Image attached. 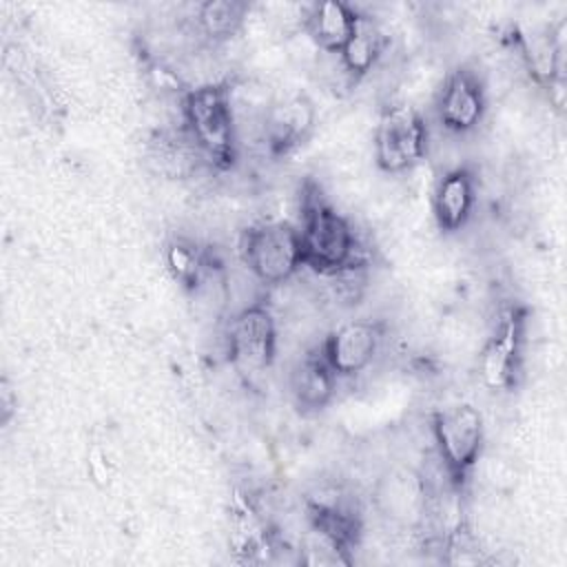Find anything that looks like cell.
<instances>
[{
    "label": "cell",
    "instance_id": "5b68a950",
    "mask_svg": "<svg viewBox=\"0 0 567 567\" xmlns=\"http://www.w3.org/2000/svg\"><path fill=\"white\" fill-rule=\"evenodd\" d=\"M239 257L259 284H286L303 268L297 226L288 221H257L248 226L239 239Z\"/></svg>",
    "mask_w": 567,
    "mask_h": 567
},
{
    "label": "cell",
    "instance_id": "277c9868",
    "mask_svg": "<svg viewBox=\"0 0 567 567\" xmlns=\"http://www.w3.org/2000/svg\"><path fill=\"white\" fill-rule=\"evenodd\" d=\"M430 430L447 485L454 494H463L483 454V414L470 403L447 405L432 414Z\"/></svg>",
    "mask_w": 567,
    "mask_h": 567
},
{
    "label": "cell",
    "instance_id": "9a60e30c",
    "mask_svg": "<svg viewBox=\"0 0 567 567\" xmlns=\"http://www.w3.org/2000/svg\"><path fill=\"white\" fill-rule=\"evenodd\" d=\"M363 13L343 0H323L306 9L303 31L326 53H337L354 35Z\"/></svg>",
    "mask_w": 567,
    "mask_h": 567
},
{
    "label": "cell",
    "instance_id": "7c38bea8",
    "mask_svg": "<svg viewBox=\"0 0 567 567\" xmlns=\"http://www.w3.org/2000/svg\"><path fill=\"white\" fill-rule=\"evenodd\" d=\"M315 124L317 109L306 95H290L270 104L261 122V137L268 155H290L310 140Z\"/></svg>",
    "mask_w": 567,
    "mask_h": 567
},
{
    "label": "cell",
    "instance_id": "9c48e42d",
    "mask_svg": "<svg viewBox=\"0 0 567 567\" xmlns=\"http://www.w3.org/2000/svg\"><path fill=\"white\" fill-rule=\"evenodd\" d=\"M383 337V321L352 319L332 328L317 348L339 379H352L372 365L381 350Z\"/></svg>",
    "mask_w": 567,
    "mask_h": 567
},
{
    "label": "cell",
    "instance_id": "52a82bcc",
    "mask_svg": "<svg viewBox=\"0 0 567 567\" xmlns=\"http://www.w3.org/2000/svg\"><path fill=\"white\" fill-rule=\"evenodd\" d=\"M226 357L244 377H257L272 368L277 359V321L268 303H248L230 317Z\"/></svg>",
    "mask_w": 567,
    "mask_h": 567
},
{
    "label": "cell",
    "instance_id": "3957f363",
    "mask_svg": "<svg viewBox=\"0 0 567 567\" xmlns=\"http://www.w3.org/2000/svg\"><path fill=\"white\" fill-rule=\"evenodd\" d=\"M308 534L299 549L306 565H350L361 538V516L339 489H319L306 498Z\"/></svg>",
    "mask_w": 567,
    "mask_h": 567
},
{
    "label": "cell",
    "instance_id": "5bb4252c",
    "mask_svg": "<svg viewBox=\"0 0 567 567\" xmlns=\"http://www.w3.org/2000/svg\"><path fill=\"white\" fill-rule=\"evenodd\" d=\"M337 383L339 377L332 372L319 348H312L295 361L288 385L295 405L306 414H315L330 405L337 392Z\"/></svg>",
    "mask_w": 567,
    "mask_h": 567
},
{
    "label": "cell",
    "instance_id": "e0dca14e",
    "mask_svg": "<svg viewBox=\"0 0 567 567\" xmlns=\"http://www.w3.org/2000/svg\"><path fill=\"white\" fill-rule=\"evenodd\" d=\"M385 44H388L385 35L372 24L370 18L363 16L354 35L339 51V64H341L343 73L352 82H359L361 78H365L379 64V60L385 51Z\"/></svg>",
    "mask_w": 567,
    "mask_h": 567
},
{
    "label": "cell",
    "instance_id": "2e32d148",
    "mask_svg": "<svg viewBox=\"0 0 567 567\" xmlns=\"http://www.w3.org/2000/svg\"><path fill=\"white\" fill-rule=\"evenodd\" d=\"M164 266L186 292H197L213 270V255L193 237L173 235L164 244Z\"/></svg>",
    "mask_w": 567,
    "mask_h": 567
},
{
    "label": "cell",
    "instance_id": "8992f818",
    "mask_svg": "<svg viewBox=\"0 0 567 567\" xmlns=\"http://www.w3.org/2000/svg\"><path fill=\"white\" fill-rule=\"evenodd\" d=\"M430 131L423 113L410 104H390L374 128V162L383 173H405L427 155Z\"/></svg>",
    "mask_w": 567,
    "mask_h": 567
},
{
    "label": "cell",
    "instance_id": "4fadbf2b",
    "mask_svg": "<svg viewBox=\"0 0 567 567\" xmlns=\"http://www.w3.org/2000/svg\"><path fill=\"white\" fill-rule=\"evenodd\" d=\"M476 206V177L470 166L447 168L432 193V215L443 233H458L472 219Z\"/></svg>",
    "mask_w": 567,
    "mask_h": 567
},
{
    "label": "cell",
    "instance_id": "7a4b0ae2",
    "mask_svg": "<svg viewBox=\"0 0 567 567\" xmlns=\"http://www.w3.org/2000/svg\"><path fill=\"white\" fill-rule=\"evenodd\" d=\"M182 131L199 157L217 171H230L239 159L237 122L228 82L190 86L179 97Z\"/></svg>",
    "mask_w": 567,
    "mask_h": 567
},
{
    "label": "cell",
    "instance_id": "6da1fadb",
    "mask_svg": "<svg viewBox=\"0 0 567 567\" xmlns=\"http://www.w3.org/2000/svg\"><path fill=\"white\" fill-rule=\"evenodd\" d=\"M297 235L301 261L315 275L334 277L352 266H363L352 224L330 204L315 179H306L299 190Z\"/></svg>",
    "mask_w": 567,
    "mask_h": 567
},
{
    "label": "cell",
    "instance_id": "ba28073f",
    "mask_svg": "<svg viewBox=\"0 0 567 567\" xmlns=\"http://www.w3.org/2000/svg\"><path fill=\"white\" fill-rule=\"evenodd\" d=\"M525 330L527 310L523 306L512 303L498 312L478 357V372L489 390L507 392L516 388L523 370Z\"/></svg>",
    "mask_w": 567,
    "mask_h": 567
},
{
    "label": "cell",
    "instance_id": "8fae6325",
    "mask_svg": "<svg viewBox=\"0 0 567 567\" xmlns=\"http://www.w3.org/2000/svg\"><path fill=\"white\" fill-rule=\"evenodd\" d=\"M374 505L381 516L399 525H419L430 509V487L425 476L408 465L385 470L374 485Z\"/></svg>",
    "mask_w": 567,
    "mask_h": 567
},
{
    "label": "cell",
    "instance_id": "ac0fdd59",
    "mask_svg": "<svg viewBox=\"0 0 567 567\" xmlns=\"http://www.w3.org/2000/svg\"><path fill=\"white\" fill-rule=\"evenodd\" d=\"M248 11L250 4L241 0H206L195 9V27L206 42L219 44L241 29Z\"/></svg>",
    "mask_w": 567,
    "mask_h": 567
},
{
    "label": "cell",
    "instance_id": "30bf717a",
    "mask_svg": "<svg viewBox=\"0 0 567 567\" xmlns=\"http://www.w3.org/2000/svg\"><path fill=\"white\" fill-rule=\"evenodd\" d=\"M487 111V95L483 80L470 66L452 69L436 95L434 113L443 131L465 135L474 131Z\"/></svg>",
    "mask_w": 567,
    "mask_h": 567
}]
</instances>
